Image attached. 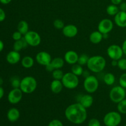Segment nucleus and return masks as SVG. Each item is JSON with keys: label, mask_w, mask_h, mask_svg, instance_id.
I'll return each mask as SVG.
<instances>
[{"label": "nucleus", "mask_w": 126, "mask_h": 126, "mask_svg": "<svg viewBox=\"0 0 126 126\" xmlns=\"http://www.w3.org/2000/svg\"><path fill=\"white\" fill-rule=\"evenodd\" d=\"M65 115L71 123L75 124H81L87 119V109L77 102L71 104L65 109Z\"/></svg>", "instance_id": "1"}, {"label": "nucleus", "mask_w": 126, "mask_h": 126, "mask_svg": "<svg viewBox=\"0 0 126 126\" xmlns=\"http://www.w3.org/2000/svg\"><path fill=\"white\" fill-rule=\"evenodd\" d=\"M107 65L105 59L102 55H94L90 57L87 63V66L91 72L97 73L103 71Z\"/></svg>", "instance_id": "2"}, {"label": "nucleus", "mask_w": 126, "mask_h": 126, "mask_svg": "<svg viewBox=\"0 0 126 126\" xmlns=\"http://www.w3.org/2000/svg\"><path fill=\"white\" fill-rule=\"evenodd\" d=\"M38 86L36 79L32 76H27L21 79L20 89L23 94H31L36 91Z\"/></svg>", "instance_id": "3"}, {"label": "nucleus", "mask_w": 126, "mask_h": 126, "mask_svg": "<svg viewBox=\"0 0 126 126\" xmlns=\"http://www.w3.org/2000/svg\"><path fill=\"white\" fill-rule=\"evenodd\" d=\"M61 81L64 87L68 89H76L79 83L78 76L74 75L72 72H68L64 74Z\"/></svg>", "instance_id": "4"}, {"label": "nucleus", "mask_w": 126, "mask_h": 126, "mask_svg": "<svg viewBox=\"0 0 126 126\" xmlns=\"http://www.w3.org/2000/svg\"><path fill=\"white\" fill-rule=\"evenodd\" d=\"M84 89L88 94L95 93L98 90L99 86V82L96 76L94 75H89L85 78L83 82Z\"/></svg>", "instance_id": "5"}, {"label": "nucleus", "mask_w": 126, "mask_h": 126, "mask_svg": "<svg viewBox=\"0 0 126 126\" xmlns=\"http://www.w3.org/2000/svg\"><path fill=\"white\" fill-rule=\"evenodd\" d=\"M109 97L111 102L118 104L126 98V89L121 86H114L110 91Z\"/></svg>", "instance_id": "6"}, {"label": "nucleus", "mask_w": 126, "mask_h": 126, "mask_svg": "<svg viewBox=\"0 0 126 126\" xmlns=\"http://www.w3.org/2000/svg\"><path fill=\"white\" fill-rule=\"evenodd\" d=\"M121 121V114L118 111L108 112L103 118V123L106 126H118Z\"/></svg>", "instance_id": "7"}, {"label": "nucleus", "mask_w": 126, "mask_h": 126, "mask_svg": "<svg viewBox=\"0 0 126 126\" xmlns=\"http://www.w3.org/2000/svg\"><path fill=\"white\" fill-rule=\"evenodd\" d=\"M23 38L25 39L28 46L32 47H37L41 44V38L39 33L36 32L29 30L24 36Z\"/></svg>", "instance_id": "8"}, {"label": "nucleus", "mask_w": 126, "mask_h": 126, "mask_svg": "<svg viewBox=\"0 0 126 126\" xmlns=\"http://www.w3.org/2000/svg\"><path fill=\"white\" fill-rule=\"evenodd\" d=\"M107 55L111 60H119L123 58V53L122 47L117 44H112L108 47L107 50Z\"/></svg>", "instance_id": "9"}, {"label": "nucleus", "mask_w": 126, "mask_h": 126, "mask_svg": "<svg viewBox=\"0 0 126 126\" xmlns=\"http://www.w3.org/2000/svg\"><path fill=\"white\" fill-rule=\"evenodd\" d=\"M23 94V92L20 88H13L7 95L8 102L12 105L17 104L22 100Z\"/></svg>", "instance_id": "10"}, {"label": "nucleus", "mask_w": 126, "mask_h": 126, "mask_svg": "<svg viewBox=\"0 0 126 126\" xmlns=\"http://www.w3.org/2000/svg\"><path fill=\"white\" fill-rule=\"evenodd\" d=\"M114 23L109 18H103L98 25V31L103 34H108L113 29Z\"/></svg>", "instance_id": "11"}, {"label": "nucleus", "mask_w": 126, "mask_h": 126, "mask_svg": "<svg viewBox=\"0 0 126 126\" xmlns=\"http://www.w3.org/2000/svg\"><path fill=\"white\" fill-rule=\"evenodd\" d=\"M35 59L38 64L44 66H46L47 65L50 64L52 60L50 54L46 51L39 52L36 55Z\"/></svg>", "instance_id": "12"}, {"label": "nucleus", "mask_w": 126, "mask_h": 126, "mask_svg": "<svg viewBox=\"0 0 126 126\" xmlns=\"http://www.w3.org/2000/svg\"><path fill=\"white\" fill-rule=\"evenodd\" d=\"M78 102L83 106L86 109L92 107L94 103V98L91 94L79 95L78 97Z\"/></svg>", "instance_id": "13"}, {"label": "nucleus", "mask_w": 126, "mask_h": 126, "mask_svg": "<svg viewBox=\"0 0 126 126\" xmlns=\"http://www.w3.org/2000/svg\"><path fill=\"white\" fill-rule=\"evenodd\" d=\"M62 33L65 37L72 38L76 36L78 33V28L76 25L73 24H68L65 25L62 30Z\"/></svg>", "instance_id": "14"}, {"label": "nucleus", "mask_w": 126, "mask_h": 126, "mask_svg": "<svg viewBox=\"0 0 126 126\" xmlns=\"http://www.w3.org/2000/svg\"><path fill=\"white\" fill-rule=\"evenodd\" d=\"M79 55L75 50H68L64 55V60L66 63L69 65H74L78 63Z\"/></svg>", "instance_id": "15"}, {"label": "nucleus", "mask_w": 126, "mask_h": 126, "mask_svg": "<svg viewBox=\"0 0 126 126\" xmlns=\"http://www.w3.org/2000/svg\"><path fill=\"white\" fill-rule=\"evenodd\" d=\"M6 60L11 65H16L21 60V55L19 52L13 50L9 52L6 55Z\"/></svg>", "instance_id": "16"}, {"label": "nucleus", "mask_w": 126, "mask_h": 126, "mask_svg": "<svg viewBox=\"0 0 126 126\" xmlns=\"http://www.w3.org/2000/svg\"><path fill=\"white\" fill-rule=\"evenodd\" d=\"M114 22L120 28H126V12L119 11L114 16Z\"/></svg>", "instance_id": "17"}, {"label": "nucleus", "mask_w": 126, "mask_h": 126, "mask_svg": "<svg viewBox=\"0 0 126 126\" xmlns=\"http://www.w3.org/2000/svg\"><path fill=\"white\" fill-rule=\"evenodd\" d=\"M50 87L52 93L55 94H58L62 91L64 86L61 80L53 79V81L50 83Z\"/></svg>", "instance_id": "18"}, {"label": "nucleus", "mask_w": 126, "mask_h": 126, "mask_svg": "<svg viewBox=\"0 0 126 126\" xmlns=\"http://www.w3.org/2000/svg\"><path fill=\"white\" fill-rule=\"evenodd\" d=\"M20 111L17 108H12L9 110L7 113V118L9 121L14 123L16 122L20 118Z\"/></svg>", "instance_id": "19"}, {"label": "nucleus", "mask_w": 126, "mask_h": 126, "mask_svg": "<svg viewBox=\"0 0 126 126\" xmlns=\"http://www.w3.org/2000/svg\"><path fill=\"white\" fill-rule=\"evenodd\" d=\"M103 39V36L99 31H94L92 32L89 36V40L94 44H98L102 42Z\"/></svg>", "instance_id": "20"}, {"label": "nucleus", "mask_w": 126, "mask_h": 126, "mask_svg": "<svg viewBox=\"0 0 126 126\" xmlns=\"http://www.w3.org/2000/svg\"><path fill=\"white\" fill-rule=\"evenodd\" d=\"M21 64L23 68L26 69L31 68L34 64V60L32 57L27 55L21 59Z\"/></svg>", "instance_id": "21"}, {"label": "nucleus", "mask_w": 126, "mask_h": 126, "mask_svg": "<svg viewBox=\"0 0 126 126\" xmlns=\"http://www.w3.org/2000/svg\"><path fill=\"white\" fill-rule=\"evenodd\" d=\"M28 46V43H27L25 39L23 37V38L20 39V40L16 41L14 42L13 45V50L17 52H20L23 49H26Z\"/></svg>", "instance_id": "22"}, {"label": "nucleus", "mask_w": 126, "mask_h": 126, "mask_svg": "<svg viewBox=\"0 0 126 126\" xmlns=\"http://www.w3.org/2000/svg\"><path fill=\"white\" fill-rule=\"evenodd\" d=\"M65 60L62 57H55L52 59L50 65L54 70L55 69H62L65 65Z\"/></svg>", "instance_id": "23"}, {"label": "nucleus", "mask_w": 126, "mask_h": 126, "mask_svg": "<svg viewBox=\"0 0 126 126\" xmlns=\"http://www.w3.org/2000/svg\"><path fill=\"white\" fill-rule=\"evenodd\" d=\"M17 31L20 32L23 36L29 31V25L25 20H21L17 25Z\"/></svg>", "instance_id": "24"}, {"label": "nucleus", "mask_w": 126, "mask_h": 126, "mask_svg": "<svg viewBox=\"0 0 126 126\" xmlns=\"http://www.w3.org/2000/svg\"><path fill=\"white\" fill-rule=\"evenodd\" d=\"M103 80L104 83L107 86H112L116 81L115 76L111 73H107L103 76Z\"/></svg>", "instance_id": "25"}, {"label": "nucleus", "mask_w": 126, "mask_h": 126, "mask_svg": "<svg viewBox=\"0 0 126 126\" xmlns=\"http://www.w3.org/2000/svg\"><path fill=\"white\" fill-rule=\"evenodd\" d=\"M84 69L82 68V65H79L77 63L76 64H74L72 65L71 68V72H72L74 75H76L78 76H82L84 72Z\"/></svg>", "instance_id": "26"}, {"label": "nucleus", "mask_w": 126, "mask_h": 126, "mask_svg": "<svg viewBox=\"0 0 126 126\" xmlns=\"http://www.w3.org/2000/svg\"><path fill=\"white\" fill-rule=\"evenodd\" d=\"M119 8L118 6L111 4L107 7V13L110 16H115L119 12Z\"/></svg>", "instance_id": "27"}, {"label": "nucleus", "mask_w": 126, "mask_h": 126, "mask_svg": "<svg viewBox=\"0 0 126 126\" xmlns=\"http://www.w3.org/2000/svg\"><path fill=\"white\" fill-rule=\"evenodd\" d=\"M64 74L65 73H63V71L62 70V69H55L52 72V76L54 79L62 80Z\"/></svg>", "instance_id": "28"}, {"label": "nucleus", "mask_w": 126, "mask_h": 126, "mask_svg": "<svg viewBox=\"0 0 126 126\" xmlns=\"http://www.w3.org/2000/svg\"><path fill=\"white\" fill-rule=\"evenodd\" d=\"M117 109L119 113L121 114H126V98H124L119 103H118Z\"/></svg>", "instance_id": "29"}, {"label": "nucleus", "mask_w": 126, "mask_h": 126, "mask_svg": "<svg viewBox=\"0 0 126 126\" xmlns=\"http://www.w3.org/2000/svg\"><path fill=\"white\" fill-rule=\"evenodd\" d=\"M90 57H89L87 54H82L81 55H79L78 58V63L79 65L84 66V65H86L88 62L89 59Z\"/></svg>", "instance_id": "30"}, {"label": "nucleus", "mask_w": 126, "mask_h": 126, "mask_svg": "<svg viewBox=\"0 0 126 126\" xmlns=\"http://www.w3.org/2000/svg\"><path fill=\"white\" fill-rule=\"evenodd\" d=\"M54 27L57 30H62L63 27H65V23L60 18H57L54 21Z\"/></svg>", "instance_id": "31"}, {"label": "nucleus", "mask_w": 126, "mask_h": 126, "mask_svg": "<svg viewBox=\"0 0 126 126\" xmlns=\"http://www.w3.org/2000/svg\"><path fill=\"white\" fill-rule=\"evenodd\" d=\"M21 80L18 77H13L11 78V84L13 88H20Z\"/></svg>", "instance_id": "32"}, {"label": "nucleus", "mask_w": 126, "mask_h": 126, "mask_svg": "<svg viewBox=\"0 0 126 126\" xmlns=\"http://www.w3.org/2000/svg\"><path fill=\"white\" fill-rule=\"evenodd\" d=\"M118 67L123 71L126 70V59L125 58H121L118 60Z\"/></svg>", "instance_id": "33"}, {"label": "nucleus", "mask_w": 126, "mask_h": 126, "mask_svg": "<svg viewBox=\"0 0 126 126\" xmlns=\"http://www.w3.org/2000/svg\"><path fill=\"white\" fill-rule=\"evenodd\" d=\"M119 86L123 87V88L126 89V73L122 74L119 79Z\"/></svg>", "instance_id": "34"}, {"label": "nucleus", "mask_w": 126, "mask_h": 126, "mask_svg": "<svg viewBox=\"0 0 126 126\" xmlns=\"http://www.w3.org/2000/svg\"><path fill=\"white\" fill-rule=\"evenodd\" d=\"M23 35L19 32L18 31H16V32H14L13 34H12V39L16 41H18V40H20L23 38Z\"/></svg>", "instance_id": "35"}, {"label": "nucleus", "mask_w": 126, "mask_h": 126, "mask_svg": "<svg viewBox=\"0 0 126 126\" xmlns=\"http://www.w3.org/2000/svg\"><path fill=\"white\" fill-rule=\"evenodd\" d=\"M88 126H101L100 122L96 118H92L89 121Z\"/></svg>", "instance_id": "36"}, {"label": "nucleus", "mask_w": 126, "mask_h": 126, "mask_svg": "<svg viewBox=\"0 0 126 126\" xmlns=\"http://www.w3.org/2000/svg\"><path fill=\"white\" fill-rule=\"evenodd\" d=\"M48 126H63V124L59 119H53L49 123Z\"/></svg>", "instance_id": "37"}, {"label": "nucleus", "mask_w": 126, "mask_h": 126, "mask_svg": "<svg viewBox=\"0 0 126 126\" xmlns=\"http://www.w3.org/2000/svg\"><path fill=\"white\" fill-rule=\"evenodd\" d=\"M6 18V13L0 7V22H3Z\"/></svg>", "instance_id": "38"}, {"label": "nucleus", "mask_w": 126, "mask_h": 126, "mask_svg": "<svg viewBox=\"0 0 126 126\" xmlns=\"http://www.w3.org/2000/svg\"><path fill=\"white\" fill-rule=\"evenodd\" d=\"M119 8L120 11L126 12V2H122L119 4Z\"/></svg>", "instance_id": "39"}, {"label": "nucleus", "mask_w": 126, "mask_h": 126, "mask_svg": "<svg viewBox=\"0 0 126 126\" xmlns=\"http://www.w3.org/2000/svg\"><path fill=\"white\" fill-rule=\"evenodd\" d=\"M122 49H123V53L125 55H126V39L124 41V42L122 44Z\"/></svg>", "instance_id": "40"}, {"label": "nucleus", "mask_w": 126, "mask_h": 126, "mask_svg": "<svg viewBox=\"0 0 126 126\" xmlns=\"http://www.w3.org/2000/svg\"><path fill=\"white\" fill-rule=\"evenodd\" d=\"M111 2L113 4L118 6L123 2V0H111Z\"/></svg>", "instance_id": "41"}, {"label": "nucleus", "mask_w": 126, "mask_h": 126, "mask_svg": "<svg viewBox=\"0 0 126 126\" xmlns=\"http://www.w3.org/2000/svg\"><path fill=\"white\" fill-rule=\"evenodd\" d=\"M4 90L1 86H0V100L2 99V97H4Z\"/></svg>", "instance_id": "42"}, {"label": "nucleus", "mask_w": 126, "mask_h": 126, "mask_svg": "<svg viewBox=\"0 0 126 126\" xmlns=\"http://www.w3.org/2000/svg\"><path fill=\"white\" fill-rule=\"evenodd\" d=\"M4 47V44L3 41L0 39V52L3 50Z\"/></svg>", "instance_id": "43"}, {"label": "nucleus", "mask_w": 126, "mask_h": 126, "mask_svg": "<svg viewBox=\"0 0 126 126\" xmlns=\"http://www.w3.org/2000/svg\"><path fill=\"white\" fill-rule=\"evenodd\" d=\"M12 0H0V2L3 4H8L11 2Z\"/></svg>", "instance_id": "44"}, {"label": "nucleus", "mask_w": 126, "mask_h": 126, "mask_svg": "<svg viewBox=\"0 0 126 126\" xmlns=\"http://www.w3.org/2000/svg\"><path fill=\"white\" fill-rule=\"evenodd\" d=\"M111 65L113 66H118V60H111Z\"/></svg>", "instance_id": "45"}, {"label": "nucleus", "mask_w": 126, "mask_h": 126, "mask_svg": "<svg viewBox=\"0 0 126 126\" xmlns=\"http://www.w3.org/2000/svg\"><path fill=\"white\" fill-rule=\"evenodd\" d=\"M3 84V80L1 78H0V86H1V85Z\"/></svg>", "instance_id": "46"}, {"label": "nucleus", "mask_w": 126, "mask_h": 126, "mask_svg": "<svg viewBox=\"0 0 126 126\" xmlns=\"http://www.w3.org/2000/svg\"><path fill=\"white\" fill-rule=\"evenodd\" d=\"M54 1H58V0H54Z\"/></svg>", "instance_id": "47"}, {"label": "nucleus", "mask_w": 126, "mask_h": 126, "mask_svg": "<svg viewBox=\"0 0 126 126\" xmlns=\"http://www.w3.org/2000/svg\"></svg>", "instance_id": "48"}, {"label": "nucleus", "mask_w": 126, "mask_h": 126, "mask_svg": "<svg viewBox=\"0 0 126 126\" xmlns=\"http://www.w3.org/2000/svg\"><path fill=\"white\" fill-rule=\"evenodd\" d=\"M125 126H126V124H125Z\"/></svg>", "instance_id": "49"}, {"label": "nucleus", "mask_w": 126, "mask_h": 126, "mask_svg": "<svg viewBox=\"0 0 126 126\" xmlns=\"http://www.w3.org/2000/svg\"></svg>", "instance_id": "50"}]
</instances>
